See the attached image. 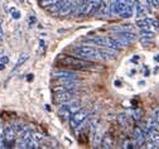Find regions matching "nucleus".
<instances>
[{
	"mask_svg": "<svg viewBox=\"0 0 159 149\" xmlns=\"http://www.w3.org/2000/svg\"><path fill=\"white\" fill-rule=\"evenodd\" d=\"M57 62H59L61 65L67 66V67H73L77 70H91V68H97L93 62H90L89 59H84L80 58L77 56H67V54H62L57 57L56 59Z\"/></svg>",
	"mask_w": 159,
	"mask_h": 149,
	"instance_id": "obj_1",
	"label": "nucleus"
},
{
	"mask_svg": "<svg viewBox=\"0 0 159 149\" xmlns=\"http://www.w3.org/2000/svg\"><path fill=\"white\" fill-rule=\"evenodd\" d=\"M73 54L84 59H102L100 49L92 46H78L73 48Z\"/></svg>",
	"mask_w": 159,
	"mask_h": 149,
	"instance_id": "obj_2",
	"label": "nucleus"
},
{
	"mask_svg": "<svg viewBox=\"0 0 159 149\" xmlns=\"http://www.w3.org/2000/svg\"><path fill=\"white\" fill-rule=\"evenodd\" d=\"M89 116V111L86 109H80L78 111H76L75 114H72L68 119V123H70V126L72 129H77L82 125V123H85V120L87 119Z\"/></svg>",
	"mask_w": 159,
	"mask_h": 149,
	"instance_id": "obj_3",
	"label": "nucleus"
},
{
	"mask_svg": "<svg viewBox=\"0 0 159 149\" xmlns=\"http://www.w3.org/2000/svg\"><path fill=\"white\" fill-rule=\"evenodd\" d=\"M72 97H73V90L54 92V95H53V101H54L56 104H62V102L70 101Z\"/></svg>",
	"mask_w": 159,
	"mask_h": 149,
	"instance_id": "obj_4",
	"label": "nucleus"
},
{
	"mask_svg": "<svg viewBox=\"0 0 159 149\" xmlns=\"http://www.w3.org/2000/svg\"><path fill=\"white\" fill-rule=\"evenodd\" d=\"M3 138H4V144H13L14 138H15V130L13 126H5L3 130Z\"/></svg>",
	"mask_w": 159,
	"mask_h": 149,
	"instance_id": "obj_5",
	"label": "nucleus"
},
{
	"mask_svg": "<svg viewBox=\"0 0 159 149\" xmlns=\"http://www.w3.org/2000/svg\"><path fill=\"white\" fill-rule=\"evenodd\" d=\"M58 14L62 15V16L75 14V10H73V0H65V3L62 5V8L59 9Z\"/></svg>",
	"mask_w": 159,
	"mask_h": 149,
	"instance_id": "obj_6",
	"label": "nucleus"
},
{
	"mask_svg": "<svg viewBox=\"0 0 159 149\" xmlns=\"http://www.w3.org/2000/svg\"><path fill=\"white\" fill-rule=\"evenodd\" d=\"M58 116L61 118L62 120H67V119H70V116H71V111H70V108H68V101L61 104V106H59V109H58Z\"/></svg>",
	"mask_w": 159,
	"mask_h": 149,
	"instance_id": "obj_7",
	"label": "nucleus"
},
{
	"mask_svg": "<svg viewBox=\"0 0 159 149\" xmlns=\"http://www.w3.org/2000/svg\"><path fill=\"white\" fill-rule=\"evenodd\" d=\"M128 3H129V0H114V13L121 15L123 12L125 10Z\"/></svg>",
	"mask_w": 159,
	"mask_h": 149,
	"instance_id": "obj_8",
	"label": "nucleus"
},
{
	"mask_svg": "<svg viewBox=\"0 0 159 149\" xmlns=\"http://www.w3.org/2000/svg\"><path fill=\"white\" fill-rule=\"evenodd\" d=\"M134 139H135V143L138 145H143L145 143V135H144V130H142L139 126H135V129H134Z\"/></svg>",
	"mask_w": 159,
	"mask_h": 149,
	"instance_id": "obj_9",
	"label": "nucleus"
},
{
	"mask_svg": "<svg viewBox=\"0 0 159 149\" xmlns=\"http://www.w3.org/2000/svg\"><path fill=\"white\" fill-rule=\"evenodd\" d=\"M110 4H111V0H101L100 3V8H98V14L101 16L104 15H107L109 12H110Z\"/></svg>",
	"mask_w": 159,
	"mask_h": 149,
	"instance_id": "obj_10",
	"label": "nucleus"
},
{
	"mask_svg": "<svg viewBox=\"0 0 159 149\" xmlns=\"http://www.w3.org/2000/svg\"><path fill=\"white\" fill-rule=\"evenodd\" d=\"M134 8H135V14L138 16H143L147 14V9L143 4H140V2L139 0H135V3H134Z\"/></svg>",
	"mask_w": 159,
	"mask_h": 149,
	"instance_id": "obj_11",
	"label": "nucleus"
},
{
	"mask_svg": "<svg viewBox=\"0 0 159 149\" xmlns=\"http://www.w3.org/2000/svg\"><path fill=\"white\" fill-rule=\"evenodd\" d=\"M53 77L58 78V77H72L76 78V75L71 71H66V70H59V71H54L53 72Z\"/></svg>",
	"mask_w": 159,
	"mask_h": 149,
	"instance_id": "obj_12",
	"label": "nucleus"
},
{
	"mask_svg": "<svg viewBox=\"0 0 159 149\" xmlns=\"http://www.w3.org/2000/svg\"><path fill=\"white\" fill-rule=\"evenodd\" d=\"M133 14H134V4L131 3V0H129V3H128V5H126L125 10L123 12L121 16H123L124 19H128V18H131Z\"/></svg>",
	"mask_w": 159,
	"mask_h": 149,
	"instance_id": "obj_13",
	"label": "nucleus"
},
{
	"mask_svg": "<svg viewBox=\"0 0 159 149\" xmlns=\"http://www.w3.org/2000/svg\"><path fill=\"white\" fill-rule=\"evenodd\" d=\"M100 147L101 148H111L112 147V139H111V135L110 134H105L104 135Z\"/></svg>",
	"mask_w": 159,
	"mask_h": 149,
	"instance_id": "obj_14",
	"label": "nucleus"
},
{
	"mask_svg": "<svg viewBox=\"0 0 159 149\" xmlns=\"http://www.w3.org/2000/svg\"><path fill=\"white\" fill-rule=\"evenodd\" d=\"M28 57H29V54H28L27 52H24V53H22L20 56H19V58H18V61H16V65H15V68L23 66V63L28 59Z\"/></svg>",
	"mask_w": 159,
	"mask_h": 149,
	"instance_id": "obj_15",
	"label": "nucleus"
},
{
	"mask_svg": "<svg viewBox=\"0 0 159 149\" xmlns=\"http://www.w3.org/2000/svg\"><path fill=\"white\" fill-rule=\"evenodd\" d=\"M117 120H119V124H120L123 128L128 126V116H126V114H120L117 116Z\"/></svg>",
	"mask_w": 159,
	"mask_h": 149,
	"instance_id": "obj_16",
	"label": "nucleus"
},
{
	"mask_svg": "<svg viewBox=\"0 0 159 149\" xmlns=\"http://www.w3.org/2000/svg\"><path fill=\"white\" fill-rule=\"evenodd\" d=\"M58 2H61V0H39V4H41V7H43V8H47V7L53 5Z\"/></svg>",
	"mask_w": 159,
	"mask_h": 149,
	"instance_id": "obj_17",
	"label": "nucleus"
},
{
	"mask_svg": "<svg viewBox=\"0 0 159 149\" xmlns=\"http://www.w3.org/2000/svg\"><path fill=\"white\" fill-rule=\"evenodd\" d=\"M139 28L140 29H149V24H148V22H147V19H139V20H136V23H135Z\"/></svg>",
	"mask_w": 159,
	"mask_h": 149,
	"instance_id": "obj_18",
	"label": "nucleus"
},
{
	"mask_svg": "<svg viewBox=\"0 0 159 149\" xmlns=\"http://www.w3.org/2000/svg\"><path fill=\"white\" fill-rule=\"evenodd\" d=\"M140 37L153 39V38H154V33H153V32H150L149 29H140Z\"/></svg>",
	"mask_w": 159,
	"mask_h": 149,
	"instance_id": "obj_19",
	"label": "nucleus"
},
{
	"mask_svg": "<svg viewBox=\"0 0 159 149\" xmlns=\"http://www.w3.org/2000/svg\"><path fill=\"white\" fill-rule=\"evenodd\" d=\"M24 128H25V125H23V124H14L13 125V129L15 130V133H19V134H20L23 130H24Z\"/></svg>",
	"mask_w": 159,
	"mask_h": 149,
	"instance_id": "obj_20",
	"label": "nucleus"
},
{
	"mask_svg": "<svg viewBox=\"0 0 159 149\" xmlns=\"http://www.w3.org/2000/svg\"><path fill=\"white\" fill-rule=\"evenodd\" d=\"M147 19V22H148V24L149 26H153L154 28H159V22H158V20L157 19H153V18H145Z\"/></svg>",
	"mask_w": 159,
	"mask_h": 149,
	"instance_id": "obj_21",
	"label": "nucleus"
},
{
	"mask_svg": "<svg viewBox=\"0 0 159 149\" xmlns=\"http://www.w3.org/2000/svg\"><path fill=\"white\" fill-rule=\"evenodd\" d=\"M147 2H148V5L149 7H152L154 9L159 8V0H147Z\"/></svg>",
	"mask_w": 159,
	"mask_h": 149,
	"instance_id": "obj_22",
	"label": "nucleus"
},
{
	"mask_svg": "<svg viewBox=\"0 0 159 149\" xmlns=\"http://www.w3.org/2000/svg\"><path fill=\"white\" fill-rule=\"evenodd\" d=\"M10 13H11V16L14 19H19V18H20V12H18L15 9H10Z\"/></svg>",
	"mask_w": 159,
	"mask_h": 149,
	"instance_id": "obj_23",
	"label": "nucleus"
},
{
	"mask_svg": "<svg viewBox=\"0 0 159 149\" xmlns=\"http://www.w3.org/2000/svg\"><path fill=\"white\" fill-rule=\"evenodd\" d=\"M124 148H126V149H129V148H130V149H131V148H134V145H133V143H131V142H129V140H128V142H125Z\"/></svg>",
	"mask_w": 159,
	"mask_h": 149,
	"instance_id": "obj_24",
	"label": "nucleus"
},
{
	"mask_svg": "<svg viewBox=\"0 0 159 149\" xmlns=\"http://www.w3.org/2000/svg\"><path fill=\"white\" fill-rule=\"evenodd\" d=\"M0 62L4 63V65H5V63H8V62H9V57H7V56L2 57V58H0Z\"/></svg>",
	"mask_w": 159,
	"mask_h": 149,
	"instance_id": "obj_25",
	"label": "nucleus"
},
{
	"mask_svg": "<svg viewBox=\"0 0 159 149\" xmlns=\"http://www.w3.org/2000/svg\"><path fill=\"white\" fill-rule=\"evenodd\" d=\"M4 39V33H3V28H2V24H0V40Z\"/></svg>",
	"mask_w": 159,
	"mask_h": 149,
	"instance_id": "obj_26",
	"label": "nucleus"
},
{
	"mask_svg": "<svg viewBox=\"0 0 159 149\" xmlns=\"http://www.w3.org/2000/svg\"><path fill=\"white\" fill-rule=\"evenodd\" d=\"M115 86H116V87L121 86V82H119V81H115Z\"/></svg>",
	"mask_w": 159,
	"mask_h": 149,
	"instance_id": "obj_27",
	"label": "nucleus"
},
{
	"mask_svg": "<svg viewBox=\"0 0 159 149\" xmlns=\"http://www.w3.org/2000/svg\"><path fill=\"white\" fill-rule=\"evenodd\" d=\"M77 2H78V4H80V5H81V4L86 3V2H87V0H77Z\"/></svg>",
	"mask_w": 159,
	"mask_h": 149,
	"instance_id": "obj_28",
	"label": "nucleus"
},
{
	"mask_svg": "<svg viewBox=\"0 0 159 149\" xmlns=\"http://www.w3.org/2000/svg\"><path fill=\"white\" fill-rule=\"evenodd\" d=\"M4 63H2V62H0V71H2V70H4Z\"/></svg>",
	"mask_w": 159,
	"mask_h": 149,
	"instance_id": "obj_29",
	"label": "nucleus"
},
{
	"mask_svg": "<svg viewBox=\"0 0 159 149\" xmlns=\"http://www.w3.org/2000/svg\"><path fill=\"white\" fill-rule=\"evenodd\" d=\"M39 44H41V47H44L46 44H44V40H41V42H39Z\"/></svg>",
	"mask_w": 159,
	"mask_h": 149,
	"instance_id": "obj_30",
	"label": "nucleus"
},
{
	"mask_svg": "<svg viewBox=\"0 0 159 149\" xmlns=\"http://www.w3.org/2000/svg\"><path fill=\"white\" fill-rule=\"evenodd\" d=\"M27 80H28V81H32V80H33V76H32V75H30V76H28V77H27Z\"/></svg>",
	"mask_w": 159,
	"mask_h": 149,
	"instance_id": "obj_31",
	"label": "nucleus"
},
{
	"mask_svg": "<svg viewBox=\"0 0 159 149\" xmlns=\"http://www.w3.org/2000/svg\"><path fill=\"white\" fill-rule=\"evenodd\" d=\"M145 76H149V70H148V68L145 70Z\"/></svg>",
	"mask_w": 159,
	"mask_h": 149,
	"instance_id": "obj_32",
	"label": "nucleus"
},
{
	"mask_svg": "<svg viewBox=\"0 0 159 149\" xmlns=\"http://www.w3.org/2000/svg\"><path fill=\"white\" fill-rule=\"evenodd\" d=\"M154 59H155L157 62H159V56H155V57H154Z\"/></svg>",
	"mask_w": 159,
	"mask_h": 149,
	"instance_id": "obj_33",
	"label": "nucleus"
},
{
	"mask_svg": "<svg viewBox=\"0 0 159 149\" xmlns=\"http://www.w3.org/2000/svg\"><path fill=\"white\" fill-rule=\"evenodd\" d=\"M138 59H139V57H138V56H135V57L133 58V61H138Z\"/></svg>",
	"mask_w": 159,
	"mask_h": 149,
	"instance_id": "obj_34",
	"label": "nucleus"
}]
</instances>
